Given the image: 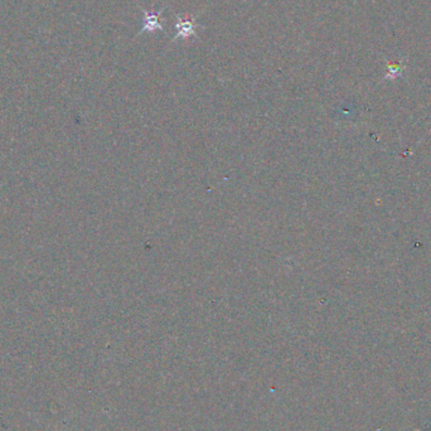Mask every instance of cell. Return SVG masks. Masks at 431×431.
<instances>
[{"label": "cell", "instance_id": "1", "mask_svg": "<svg viewBox=\"0 0 431 431\" xmlns=\"http://www.w3.org/2000/svg\"><path fill=\"white\" fill-rule=\"evenodd\" d=\"M176 29H178V33L174 36L173 41L178 39L179 37H183V38H188V37L193 36L195 34V24L191 20H183L181 19V17L178 15V22L175 24Z\"/></svg>", "mask_w": 431, "mask_h": 431}, {"label": "cell", "instance_id": "2", "mask_svg": "<svg viewBox=\"0 0 431 431\" xmlns=\"http://www.w3.org/2000/svg\"><path fill=\"white\" fill-rule=\"evenodd\" d=\"M163 10H159L158 13H153V14H149V13L144 12V24H143V31L141 32H153L155 29H159V31H163V27L160 26L159 23V15Z\"/></svg>", "mask_w": 431, "mask_h": 431}]
</instances>
